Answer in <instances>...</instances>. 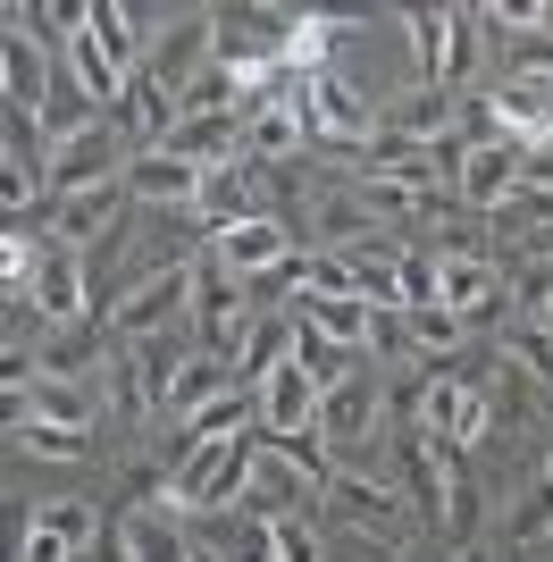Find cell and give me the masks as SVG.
Returning <instances> with one entry per match:
<instances>
[{"mask_svg": "<svg viewBox=\"0 0 553 562\" xmlns=\"http://www.w3.org/2000/svg\"><path fill=\"white\" fill-rule=\"evenodd\" d=\"M101 328H110V345H143V336L193 328V260H168V269L135 278L110 311H101Z\"/></svg>", "mask_w": 553, "mask_h": 562, "instance_id": "cell-1", "label": "cell"}, {"mask_svg": "<svg viewBox=\"0 0 553 562\" xmlns=\"http://www.w3.org/2000/svg\"><path fill=\"white\" fill-rule=\"evenodd\" d=\"M327 513L345 520L352 538H377V554H394L403 562V546H411V504H403V487H394V479H352V470H336V479H327V495H319Z\"/></svg>", "mask_w": 553, "mask_h": 562, "instance_id": "cell-2", "label": "cell"}, {"mask_svg": "<svg viewBox=\"0 0 553 562\" xmlns=\"http://www.w3.org/2000/svg\"><path fill=\"white\" fill-rule=\"evenodd\" d=\"M260 311L244 303V278H227L218 269V252L193 260V336H202V352H218V361H235V345L252 336Z\"/></svg>", "mask_w": 553, "mask_h": 562, "instance_id": "cell-3", "label": "cell"}, {"mask_svg": "<svg viewBox=\"0 0 553 562\" xmlns=\"http://www.w3.org/2000/svg\"><path fill=\"white\" fill-rule=\"evenodd\" d=\"M126 168H135V151H126V135H117V117H101V126H84V135L50 143V202L92 193V186H117Z\"/></svg>", "mask_w": 553, "mask_h": 562, "instance_id": "cell-4", "label": "cell"}, {"mask_svg": "<svg viewBox=\"0 0 553 562\" xmlns=\"http://www.w3.org/2000/svg\"><path fill=\"white\" fill-rule=\"evenodd\" d=\"M319 437H327V453L386 437V378H377V370H352L345 386H327V403H319Z\"/></svg>", "mask_w": 553, "mask_h": 562, "instance_id": "cell-5", "label": "cell"}, {"mask_svg": "<svg viewBox=\"0 0 553 562\" xmlns=\"http://www.w3.org/2000/svg\"><path fill=\"white\" fill-rule=\"evenodd\" d=\"M294 244H302V235L285 227L276 211L244 218V227H227V235H210V252H218V269H227V278H276V269L294 260Z\"/></svg>", "mask_w": 553, "mask_h": 562, "instance_id": "cell-6", "label": "cell"}, {"mask_svg": "<svg viewBox=\"0 0 553 562\" xmlns=\"http://www.w3.org/2000/svg\"><path fill=\"white\" fill-rule=\"evenodd\" d=\"M143 68L160 76L168 93L184 101V85H193V76L210 68V9H177V18L160 25V34H151V59H143Z\"/></svg>", "mask_w": 553, "mask_h": 562, "instance_id": "cell-7", "label": "cell"}, {"mask_svg": "<svg viewBox=\"0 0 553 562\" xmlns=\"http://www.w3.org/2000/svg\"><path fill=\"white\" fill-rule=\"evenodd\" d=\"M202 186H210V168L177 160V151H135V168H126V193L143 211H202Z\"/></svg>", "mask_w": 553, "mask_h": 562, "instance_id": "cell-8", "label": "cell"}, {"mask_svg": "<svg viewBox=\"0 0 553 562\" xmlns=\"http://www.w3.org/2000/svg\"><path fill=\"white\" fill-rule=\"evenodd\" d=\"M260 395V428H269V437H302V428H319V403H327V386L311 370H302V361H285V370H269L252 386Z\"/></svg>", "mask_w": 553, "mask_h": 562, "instance_id": "cell-9", "label": "cell"}, {"mask_svg": "<svg viewBox=\"0 0 553 562\" xmlns=\"http://www.w3.org/2000/svg\"><path fill=\"white\" fill-rule=\"evenodd\" d=\"M319 495H327V487L311 479V470H294L285 453H269V446H260L252 487H244V513H260V520H294V513H311Z\"/></svg>", "mask_w": 553, "mask_h": 562, "instance_id": "cell-10", "label": "cell"}, {"mask_svg": "<svg viewBox=\"0 0 553 562\" xmlns=\"http://www.w3.org/2000/svg\"><path fill=\"white\" fill-rule=\"evenodd\" d=\"M520 151H529V143H470V168H461V211H504L511 193H520Z\"/></svg>", "mask_w": 553, "mask_h": 562, "instance_id": "cell-11", "label": "cell"}, {"mask_svg": "<svg viewBox=\"0 0 553 562\" xmlns=\"http://www.w3.org/2000/svg\"><path fill=\"white\" fill-rule=\"evenodd\" d=\"M244 143H252V117H177V135L160 151H177L193 168H227V160H244Z\"/></svg>", "mask_w": 553, "mask_h": 562, "instance_id": "cell-12", "label": "cell"}, {"mask_svg": "<svg viewBox=\"0 0 553 562\" xmlns=\"http://www.w3.org/2000/svg\"><path fill=\"white\" fill-rule=\"evenodd\" d=\"M0 76H9V117H34V126H43L50 68H43V50H34V34H25L18 18H9V43H0Z\"/></svg>", "mask_w": 553, "mask_h": 562, "instance_id": "cell-13", "label": "cell"}, {"mask_svg": "<svg viewBox=\"0 0 553 562\" xmlns=\"http://www.w3.org/2000/svg\"><path fill=\"white\" fill-rule=\"evenodd\" d=\"M377 126H386V135H411V143H444V135H461V126H453V93H437V85H411V93H394L386 110H377Z\"/></svg>", "mask_w": 553, "mask_h": 562, "instance_id": "cell-14", "label": "cell"}, {"mask_svg": "<svg viewBox=\"0 0 553 562\" xmlns=\"http://www.w3.org/2000/svg\"><path fill=\"white\" fill-rule=\"evenodd\" d=\"M352 25L327 18V9H294V43H285V76L294 85H311V76H327V59H336V43H345Z\"/></svg>", "mask_w": 553, "mask_h": 562, "instance_id": "cell-15", "label": "cell"}, {"mask_svg": "<svg viewBox=\"0 0 553 562\" xmlns=\"http://www.w3.org/2000/svg\"><path fill=\"white\" fill-rule=\"evenodd\" d=\"M18 395H25V420H50V428H92L101 420V403H92L84 378H34Z\"/></svg>", "mask_w": 553, "mask_h": 562, "instance_id": "cell-16", "label": "cell"}, {"mask_svg": "<svg viewBox=\"0 0 553 562\" xmlns=\"http://www.w3.org/2000/svg\"><path fill=\"white\" fill-rule=\"evenodd\" d=\"M294 319H311V328L336 336L345 352H369V294H302Z\"/></svg>", "mask_w": 553, "mask_h": 562, "instance_id": "cell-17", "label": "cell"}, {"mask_svg": "<svg viewBox=\"0 0 553 562\" xmlns=\"http://www.w3.org/2000/svg\"><path fill=\"white\" fill-rule=\"evenodd\" d=\"M495 361H511L520 378H537L553 395V328L545 319H504V328H495Z\"/></svg>", "mask_w": 553, "mask_h": 562, "instance_id": "cell-18", "label": "cell"}, {"mask_svg": "<svg viewBox=\"0 0 553 562\" xmlns=\"http://www.w3.org/2000/svg\"><path fill=\"white\" fill-rule=\"evenodd\" d=\"M25 529H43V538H59V546H68V554H84V546H101V513H92L84 495H43Z\"/></svg>", "mask_w": 553, "mask_h": 562, "instance_id": "cell-19", "label": "cell"}, {"mask_svg": "<svg viewBox=\"0 0 553 562\" xmlns=\"http://www.w3.org/2000/svg\"><path fill=\"white\" fill-rule=\"evenodd\" d=\"M227 386H235L227 361H218V352H193V361H184V378L168 386V412H160V420H193V412H202V403H218Z\"/></svg>", "mask_w": 553, "mask_h": 562, "instance_id": "cell-20", "label": "cell"}, {"mask_svg": "<svg viewBox=\"0 0 553 562\" xmlns=\"http://www.w3.org/2000/svg\"><path fill=\"white\" fill-rule=\"evenodd\" d=\"M9 446L18 453H34V462H92V428H50V420H25V428H9Z\"/></svg>", "mask_w": 553, "mask_h": 562, "instance_id": "cell-21", "label": "cell"}, {"mask_svg": "<svg viewBox=\"0 0 553 562\" xmlns=\"http://www.w3.org/2000/svg\"><path fill=\"white\" fill-rule=\"evenodd\" d=\"M252 420H260V395H252V386H227L218 403H202V412L177 420V428H184V437H244Z\"/></svg>", "mask_w": 553, "mask_h": 562, "instance_id": "cell-22", "label": "cell"}, {"mask_svg": "<svg viewBox=\"0 0 553 562\" xmlns=\"http://www.w3.org/2000/svg\"><path fill=\"white\" fill-rule=\"evenodd\" d=\"M411 25V59H419V85L444 93V34H453V9H403Z\"/></svg>", "mask_w": 553, "mask_h": 562, "instance_id": "cell-23", "label": "cell"}, {"mask_svg": "<svg viewBox=\"0 0 553 562\" xmlns=\"http://www.w3.org/2000/svg\"><path fill=\"white\" fill-rule=\"evenodd\" d=\"M117 529H126V546H135V562H193V546L177 538V529H168L160 513H126L117 520Z\"/></svg>", "mask_w": 553, "mask_h": 562, "instance_id": "cell-24", "label": "cell"}, {"mask_svg": "<svg viewBox=\"0 0 553 562\" xmlns=\"http://www.w3.org/2000/svg\"><path fill=\"white\" fill-rule=\"evenodd\" d=\"M504 538L520 546V554H529V546H553V487H545V479H537V487L520 495V504H511V520H504Z\"/></svg>", "mask_w": 553, "mask_h": 562, "instance_id": "cell-25", "label": "cell"}, {"mask_svg": "<svg viewBox=\"0 0 553 562\" xmlns=\"http://www.w3.org/2000/svg\"><path fill=\"white\" fill-rule=\"evenodd\" d=\"M478 68V9H453V34H444V93Z\"/></svg>", "mask_w": 553, "mask_h": 562, "instance_id": "cell-26", "label": "cell"}, {"mask_svg": "<svg viewBox=\"0 0 553 562\" xmlns=\"http://www.w3.org/2000/svg\"><path fill=\"white\" fill-rule=\"evenodd\" d=\"M276 562H327V546H319V529H311V513L276 520Z\"/></svg>", "mask_w": 553, "mask_h": 562, "instance_id": "cell-27", "label": "cell"}, {"mask_svg": "<svg viewBox=\"0 0 553 562\" xmlns=\"http://www.w3.org/2000/svg\"><path fill=\"white\" fill-rule=\"evenodd\" d=\"M520 186H537V193H553V135H537L529 151H520Z\"/></svg>", "mask_w": 553, "mask_h": 562, "instance_id": "cell-28", "label": "cell"}, {"mask_svg": "<svg viewBox=\"0 0 553 562\" xmlns=\"http://www.w3.org/2000/svg\"><path fill=\"white\" fill-rule=\"evenodd\" d=\"M18 562H76L59 538H43V529H25V546H18Z\"/></svg>", "mask_w": 553, "mask_h": 562, "instance_id": "cell-29", "label": "cell"}, {"mask_svg": "<svg viewBox=\"0 0 553 562\" xmlns=\"http://www.w3.org/2000/svg\"><path fill=\"white\" fill-rule=\"evenodd\" d=\"M453 562H495V546H478V538H470V546H453Z\"/></svg>", "mask_w": 553, "mask_h": 562, "instance_id": "cell-30", "label": "cell"}, {"mask_svg": "<svg viewBox=\"0 0 553 562\" xmlns=\"http://www.w3.org/2000/svg\"><path fill=\"white\" fill-rule=\"evenodd\" d=\"M193 562H218V554H210V546H193Z\"/></svg>", "mask_w": 553, "mask_h": 562, "instance_id": "cell-31", "label": "cell"}, {"mask_svg": "<svg viewBox=\"0 0 553 562\" xmlns=\"http://www.w3.org/2000/svg\"><path fill=\"white\" fill-rule=\"evenodd\" d=\"M545 487H553V453H545Z\"/></svg>", "mask_w": 553, "mask_h": 562, "instance_id": "cell-32", "label": "cell"}, {"mask_svg": "<svg viewBox=\"0 0 553 562\" xmlns=\"http://www.w3.org/2000/svg\"><path fill=\"white\" fill-rule=\"evenodd\" d=\"M377 562H394V554H377Z\"/></svg>", "mask_w": 553, "mask_h": 562, "instance_id": "cell-33", "label": "cell"}]
</instances>
